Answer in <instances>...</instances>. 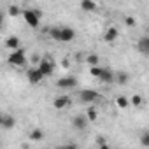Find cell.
<instances>
[{"mask_svg":"<svg viewBox=\"0 0 149 149\" xmlns=\"http://www.w3.org/2000/svg\"><path fill=\"white\" fill-rule=\"evenodd\" d=\"M49 35L53 40L58 42H70L76 39V30L70 28V26H53L49 30Z\"/></svg>","mask_w":149,"mask_h":149,"instance_id":"obj_1","label":"cell"},{"mask_svg":"<svg viewBox=\"0 0 149 149\" xmlns=\"http://www.w3.org/2000/svg\"><path fill=\"white\" fill-rule=\"evenodd\" d=\"M90 74H91L93 77L100 79L102 83H116V74H114L112 70L105 68V67H100V65L90 67Z\"/></svg>","mask_w":149,"mask_h":149,"instance_id":"obj_2","label":"cell"},{"mask_svg":"<svg viewBox=\"0 0 149 149\" xmlns=\"http://www.w3.org/2000/svg\"><path fill=\"white\" fill-rule=\"evenodd\" d=\"M7 61H9V65H13V67H23V65H26V54H25V49L18 47V49L11 51Z\"/></svg>","mask_w":149,"mask_h":149,"instance_id":"obj_3","label":"cell"},{"mask_svg":"<svg viewBox=\"0 0 149 149\" xmlns=\"http://www.w3.org/2000/svg\"><path fill=\"white\" fill-rule=\"evenodd\" d=\"M23 18L25 21L32 26V28H37L40 25V13L35 11V9H25L23 11Z\"/></svg>","mask_w":149,"mask_h":149,"instance_id":"obj_4","label":"cell"},{"mask_svg":"<svg viewBox=\"0 0 149 149\" xmlns=\"http://www.w3.org/2000/svg\"><path fill=\"white\" fill-rule=\"evenodd\" d=\"M44 77H46V76L40 72L39 67H32V68L26 70V79H28V83H32V84H39Z\"/></svg>","mask_w":149,"mask_h":149,"instance_id":"obj_5","label":"cell"},{"mask_svg":"<svg viewBox=\"0 0 149 149\" xmlns=\"http://www.w3.org/2000/svg\"><path fill=\"white\" fill-rule=\"evenodd\" d=\"M56 86H58L60 90L76 88V86H77V79H76V76H65V77H61V79L56 81Z\"/></svg>","mask_w":149,"mask_h":149,"instance_id":"obj_6","label":"cell"},{"mask_svg":"<svg viewBox=\"0 0 149 149\" xmlns=\"http://www.w3.org/2000/svg\"><path fill=\"white\" fill-rule=\"evenodd\" d=\"M79 100L83 102V104H93V102H97L98 100V93L95 91V90H81L79 91Z\"/></svg>","mask_w":149,"mask_h":149,"instance_id":"obj_7","label":"cell"},{"mask_svg":"<svg viewBox=\"0 0 149 149\" xmlns=\"http://www.w3.org/2000/svg\"><path fill=\"white\" fill-rule=\"evenodd\" d=\"M37 67L40 68V72L44 74L46 77H47V76H53V72H54V63H53L49 58H42Z\"/></svg>","mask_w":149,"mask_h":149,"instance_id":"obj_8","label":"cell"},{"mask_svg":"<svg viewBox=\"0 0 149 149\" xmlns=\"http://www.w3.org/2000/svg\"><path fill=\"white\" fill-rule=\"evenodd\" d=\"M88 116H84V114H77L76 118L72 119V126L76 128V130H79V132H83V130H86L88 128Z\"/></svg>","mask_w":149,"mask_h":149,"instance_id":"obj_9","label":"cell"},{"mask_svg":"<svg viewBox=\"0 0 149 149\" xmlns=\"http://www.w3.org/2000/svg\"><path fill=\"white\" fill-rule=\"evenodd\" d=\"M14 125H16V118L14 116L6 114V112L0 116V126H2L4 130H11V128H14Z\"/></svg>","mask_w":149,"mask_h":149,"instance_id":"obj_10","label":"cell"},{"mask_svg":"<svg viewBox=\"0 0 149 149\" xmlns=\"http://www.w3.org/2000/svg\"><path fill=\"white\" fill-rule=\"evenodd\" d=\"M68 105H70V98H68L67 95L56 97V98L53 100V107L58 109V111H61V109H65V107H68Z\"/></svg>","mask_w":149,"mask_h":149,"instance_id":"obj_11","label":"cell"},{"mask_svg":"<svg viewBox=\"0 0 149 149\" xmlns=\"http://www.w3.org/2000/svg\"><path fill=\"white\" fill-rule=\"evenodd\" d=\"M118 37H119V30H118L116 26H109V28L105 30V33H104V40H105V42H114Z\"/></svg>","mask_w":149,"mask_h":149,"instance_id":"obj_12","label":"cell"},{"mask_svg":"<svg viewBox=\"0 0 149 149\" xmlns=\"http://www.w3.org/2000/svg\"><path fill=\"white\" fill-rule=\"evenodd\" d=\"M81 9L86 13H95L97 11V2L95 0H81Z\"/></svg>","mask_w":149,"mask_h":149,"instance_id":"obj_13","label":"cell"},{"mask_svg":"<svg viewBox=\"0 0 149 149\" xmlns=\"http://www.w3.org/2000/svg\"><path fill=\"white\" fill-rule=\"evenodd\" d=\"M6 47H7V49H11V51L18 49V47H19V39H18L16 35L7 37V39H6Z\"/></svg>","mask_w":149,"mask_h":149,"instance_id":"obj_14","label":"cell"},{"mask_svg":"<svg viewBox=\"0 0 149 149\" xmlns=\"http://www.w3.org/2000/svg\"><path fill=\"white\" fill-rule=\"evenodd\" d=\"M137 47H139L140 53L149 54V35H147V37H142V39L137 42Z\"/></svg>","mask_w":149,"mask_h":149,"instance_id":"obj_15","label":"cell"},{"mask_svg":"<svg viewBox=\"0 0 149 149\" xmlns=\"http://www.w3.org/2000/svg\"><path fill=\"white\" fill-rule=\"evenodd\" d=\"M116 105H118L119 109H128V107L132 105V102H130V98H126L125 95H119V97L116 98Z\"/></svg>","mask_w":149,"mask_h":149,"instance_id":"obj_16","label":"cell"},{"mask_svg":"<svg viewBox=\"0 0 149 149\" xmlns=\"http://www.w3.org/2000/svg\"><path fill=\"white\" fill-rule=\"evenodd\" d=\"M30 140H33V142H39V140H42L44 139V130H40V128H33L32 132H30Z\"/></svg>","mask_w":149,"mask_h":149,"instance_id":"obj_17","label":"cell"},{"mask_svg":"<svg viewBox=\"0 0 149 149\" xmlns=\"http://www.w3.org/2000/svg\"><path fill=\"white\" fill-rule=\"evenodd\" d=\"M86 65H90V67H97V65H100V56L95 54V53H90V54L86 56Z\"/></svg>","mask_w":149,"mask_h":149,"instance_id":"obj_18","label":"cell"},{"mask_svg":"<svg viewBox=\"0 0 149 149\" xmlns=\"http://www.w3.org/2000/svg\"><path fill=\"white\" fill-rule=\"evenodd\" d=\"M130 81V76L126 72H118L116 74V83H119V84H126Z\"/></svg>","mask_w":149,"mask_h":149,"instance_id":"obj_19","label":"cell"},{"mask_svg":"<svg viewBox=\"0 0 149 149\" xmlns=\"http://www.w3.org/2000/svg\"><path fill=\"white\" fill-rule=\"evenodd\" d=\"M130 102H132V105H133V107H142V105H144V98H142L139 93H135V95L130 98Z\"/></svg>","mask_w":149,"mask_h":149,"instance_id":"obj_20","label":"cell"},{"mask_svg":"<svg viewBox=\"0 0 149 149\" xmlns=\"http://www.w3.org/2000/svg\"><path fill=\"white\" fill-rule=\"evenodd\" d=\"M7 13H9V16H13V18H16V16H19V14H23V11H21L18 6H11V7L7 9Z\"/></svg>","mask_w":149,"mask_h":149,"instance_id":"obj_21","label":"cell"},{"mask_svg":"<svg viewBox=\"0 0 149 149\" xmlns=\"http://www.w3.org/2000/svg\"><path fill=\"white\" fill-rule=\"evenodd\" d=\"M86 116H88V119H90V121H97L98 112H97V109H95V107H90V109H88V112H86Z\"/></svg>","mask_w":149,"mask_h":149,"instance_id":"obj_22","label":"cell"},{"mask_svg":"<svg viewBox=\"0 0 149 149\" xmlns=\"http://www.w3.org/2000/svg\"><path fill=\"white\" fill-rule=\"evenodd\" d=\"M140 146L149 147V132H146V133H142V135H140Z\"/></svg>","mask_w":149,"mask_h":149,"instance_id":"obj_23","label":"cell"},{"mask_svg":"<svg viewBox=\"0 0 149 149\" xmlns=\"http://www.w3.org/2000/svg\"><path fill=\"white\" fill-rule=\"evenodd\" d=\"M125 23H126V26H130V28H133V26L137 25V21H135L133 16H125Z\"/></svg>","mask_w":149,"mask_h":149,"instance_id":"obj_24","label":"cell"},{"mask_svg":"<svg viewBox=\"0 0 149 149\" xmlns=\"http://www.w3.org/2000/svg\"><path fill=\"white\" fill-rule=\"evenodd\" d=\"M95 142H97V146H98V147H107V142H105V139H104L102 135H98Z\"/></svg>","mask_w":149,"mask_h":149,"instance_id":"obj_25","label":"cell"}]
</instances>
